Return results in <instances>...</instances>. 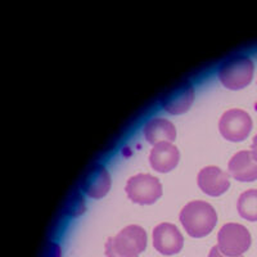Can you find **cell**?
Listing matches in <instances>:
<instances>
[{
    "label": "cell",
    "instance_id": "obj_1",
    "mask_svg": "<svg viewBox=\"0 0 257 257\" xmlns=\"http://www.w3.org/2000/svg\"><path fill=\"white\" fill-rule=\"evenodd\" d=\"M184 230L193 238L206 237L217 222L216 211L210 203L192 201L183 207L179 215Z\"/></svg>",
    "mask_w": 257,
    "mask_h": 257
},
{
    "label": "cell",
    "instance_id": "obj_2",
    "mask_svg": "<svg viewBox=\"0 0 257 257\" xmlns=\"http://www.w3.org/2000/svg\"><path fill=\"white\" fill-rule=\"evenodd\" d=\"M147 247V233L139 225H128L105 242L107 257H138Z\"/></svg>",
    "mask_w": 257,
    "mask_h": 257
},
{
    "label": "cell",
    "instance_id": "obj_3",
    "mask_svg": "<svg viewBox=\"0 0 257 257\" xmlns=\"http://www.w3.org/2000/svg\"><path fill=\"white\" fill-rule=\"evenodd\" d=\"M254 66L252 59L245 56H234L225 59L220 66L219 79L225 88L240 90L252 81Z\"/></svg>",
    "mask_w": 257,
    "mask_h": 257
},
{
    "label": "cell",
    "instance_id": "obj_4",
    "mask_svg": "<svg viewBox=\"0 0 257 257\" xmlns=\"http://www.w3.org/2000/svg\"><path fill=\"white\" fill-rule=\"evenodd\" d=\"M248 229L237 222H228L217 233V247L228 257H240L251 247Z\"/></svg>",
    "mask_w": 257,
    "mask_h": 257
},
{
    "label": "cell",
    "instance_id": "obj_5",
    "mask_svg": "<svg viewBox=\"0 0 257 257\" xmlns=\"http://www.w3.org/2000/svg\"><path fill=\"white\" fill-rule=\"evenodd\" d=\"M126 194L138 205H152L162 196V185L156 176L139 174L132 176L126 183Z\"/></svg>",
    "mask_w": 257,
    "mask_h": 257
},
{
    "label": "cell",
    "instance_id": "obj_6",
    "mask_svg": "<svg viewBox=\"0 0 257 257\" xmlns=\"http://www.w3.org/2000/svg\"><path fill=\"white\" fill-rule=\"evenodd\" d=\"M252 118L242 109H229L224 112L219 121L220 134L229 142H243L252 130Z\"/></svg>",
    "mask_w": 257,
    "mask_h": 257
},
{
    "label": "cell",
    "instance_id": "obj_7",
    "mask_svg": "<svg viewBox=\"0 0 257 257\" xmlns=\"http://www.w3.org/2000/svg\"><path fill=\"white\" fill-rule=\"evenodd\" d=\"M153 245L165 256L176 254L184 245V238L174 224L162 222L153 230Z\"/></svg>",
    "mask_w": 257,
    "mask_h": 257
},
{
    "label": "cell",
    "instance_id": "obj_8",
    "mask_svg": "<svg viewBox=\"0 0 257 257\" xmlns=\"http://www.w3.org/2000/svg\"><path fill=\"white\" fill-rule=\"evenodd\" d=\"M194 102V88L189 81L181 82L161 98V104L170 114L185 113Z\"/></svg>",
    "mask_w": 257,
    "mask_h": 257
},
{
    "label": "cell",
    "instance_id": "obj_9",
    "mask_svg": "<svg viewBox=\"0 0 257 257\" xmlns=\"http://www.w3.org/2000/svg\"><path fill=\"white\" fill-rule=\"evenodd\" d=\"M112 180L108 170L102 165H94L91 169L88 170V173L82 176L80 181V188L91 198L99 199L109 192Z\"/></svg>",
    "mask_w": 257,
    "mask_h": 257
},
{
    "label": "cell",
    "instance_id": "obj_10",
    "mask_svg": "<svg viewBox=\"0 0 257 257\" xmlns=\"http://www.w3.org/2000/svg\"><path fill=\"white\" fill-rule=\"evenodd\" d=\"M197 184L199 189L207 196L219 197L224 194L230 187L228 174L217 166L203 167L197 176Z\"/></svg>",
    "mask_w": 257,
    "mask_h": 257
},
{
    "label": "cell",
    "instance_id": "obj_11",
    "mask_svg": "<svg viewBox=\"0 0 257 257\" xmlns=\"http://www.w3.org/2000/svg\"><path fill=\"white\" fill-rule=\"evenodd\" d=\"M180 160L179 149L170 142H161L153 147L149 155V164L157 173H169L175 169Z\"/></svg>",
    "mask_w": 257,
    "mask_h": 257
},
{
    "label": "cell",
    "instance_id": "obj_12",
    "mask_svg": "<svg viewBox=\"0 0 257 257\" xmlns=\"http://www.w3.org/2000/svg\"><path fill=\"white\" fill-rule=\"evenodd\" d=\"M229 174L238 181L257 180V160L249 151L235 153L228 164Z\"/></svg>",
    "mask_w": 257,
    "mask_h": 257
},
{
    "label": "cell",
    "instance_id": "obj_13",
    "mask_svg": "<svg viewBox=\"0 0 257 257\" xmlns=\"http://www.w3.org/2000/svg\"><path fill=\"white\" fill-rule=\"evenodd\" d=\"M144 137L149 144L157 146L161 142H174L176 139V128L173 122L165 118H153L144 126Z\"/></svg>",
    "mask_w": 257,
    "mask_h": 257
},
{
    "label": "cell",
    "instance_id": "obj_14",
    "mask_svg": "<svg viewBox=\"0 0 257 257\" xmlns=\"http://www.w3.org/2000/svg\"><path fill=\"white\" fill-rule=\"evenodd\" d=\"M238 213L248 221H257V189L242 193L237 202Z\"/></svg>",
    "mask_w": 257,
    "mask_h": 257
},
{
    "label": "cell",
    "instance_id": "obj_15",
    "mask_svg": "<svg viewBox=\"0 0 257 257\" xmlns=\"http://www.w3.org/2000/svg\"><path fill=\"white\" fill-rule=\"evenodd\" d=\"M73 199L71 198L68 201V207H67V213L71 216H79L85 211V205L84 199L81 198L79 193H75L73 194Z\"/></svg>",
    "mask_w": 257,
    "mask_h": 257
},
{
    "label": "cell",
    "instance_id": "obj_16",
    "mask_svg": "<svg viewBox=\"0 0 257 257\" xmlns=\"http://www.w3.org/2000/svg\"><path fill=\"white\" fill-rule=\"evenodd\" d=\"M45 257H61V248L56 243H50L48 245L47 252H45Z\"/></svg>",
    "mask_w": 257,
    "mask_h": 257
},
{
    "label": "cell",
    "instance_id": "obj_17",
    "mask_svg": "<svg viewBox=\"0 0 257 257\" xmlns=\"http://www.w3.org/2000/svg\"><path fill=\"white\" fill-rule=\"evenodd\" d=\"M208 257H228V256H225V254L221 253V251L219 249V247L217 245H215V247H212L210 251V253H208ZM243 257V256H240Z\"/></svg>",
    "mask_w": 257,
    "mask_h": 257
},
{
    "label": "cell",
    "instance_id": "obj_18",
    "mask_svg": "<svg viewBox=\"0 0 257 257\" xmlns=\"http://www.w3.org/2000/svg\"><path fill=\"white\" fill-rule=\"evenodd\" d=\"M251 152L253 153V156L256 157V160H257V134H256V137L253 138V143H252V151H251Z\"/></svg>",
    "mask_w": 257,
    "mask_h": 257
}]
</instances>
